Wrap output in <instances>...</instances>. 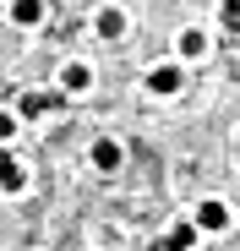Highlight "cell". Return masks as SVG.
<instances>
[{"instance_id": "cell-6", "label": "cell", "mask_w": 240, "mask_h": 251, "mask_svg": "<svg viewBox=\"0 0 240 251\" xmlns=\"http://www.w3.org/2000/svg\"><path fill=\"white\" fill-rule=\"evenodd\" d=\"M60 88H66V93H88V88H93V71H88L82 60L66 66V71H60Z\"/></svg>"}, {"instance_id": "cell-2", "label": "cell", "mask_w": 240, "mask_h": 251, "mask_svg": "<svg viewBox=\"0 0 240 251\" xmlns=\"http://www.w3.org/2000/svg\"><path fill=\"white\" fill-rule=\"evenodd\" d=\"M180 82H186V76H180V66H153V71H147V88H153V93H164V99H169V93H180Z\"/></svg>"}, {"instance_id": "cell-12", "label": "cell", "mask_w": 240, "mask_h": 251, "mask_svg": "<svg viewBox=\"0 0 240 251\" xmlns=\"http://www.w3.org/2000/svg\"><path fill=\"white\" fill-rule=\"evenodd\" d=\"M11 137H17V115L0 109V142H11Z\"/></svg>"}, {"instance_id": "cell-7", "label": "cell", "mask_w": 240, "mask_h": 251, "mask_svg": "<svg viewBox=\"0 0 240 251\" xmlns=\"http://www.w3.org/2000/svg\"><path fill=\"white\" fill-rule=\"evenodd\" d=\"M164 246H169V251H191V246H196V224H191V219H180V224L164 235Z\"/></svg>"}, {"instance_id": "cell-8", "label": "cell", "mask_w": 240, "mask_h": 251, "mask_svg": "<svg viewBox=\"0 0 240 251\" xmlns=\"http://www.w3.org/2000/svg\"><path fill=\"white\" fill-rule=\"evenodd\" d=\"M93 33H98V38H120V33H126V17H120V11L109 6V11H98V22H93Z\"/></svg>"}, {"instance_id": "cell-4", "label": "cell", "mask_w": 240, "mask_h": 251, "mask_svg": "<svg viewBox=\"0 0 240 251\" xmlns=\"http://www.w3.org/2000/svg\"><path fill=\"white\" fill-rule=\"evenodd\" d=\"M11 22L17 27H38L44 22V0H11Z\"/></svg>"}, {"instance_id": "cell-1", "label": "cell", "mask_w": 240, "mask_h": 251, "mask_svg": "<svg viewBox=\"0 0 240 251\" xmlns=\"http://www.w3.org/2000/svg\"><path fill=\"white\" fill-rule=\"evenodd\" d=\"M191 224H196V235H202V229H208V235H213V229H229V207H224L218 197H208L202 207H196V219H191Z\"/></svg>"}, {"instance_id": "cell-10", "label": "cell", "mask_w": 240, "mask_h": 251, "mask_svg": "<svg viewBox=\"0 0 240 251\" xmlns=\"http://www.w3.org/2000/svg\"><path fill=\"white\" fill-rule=\"evenodd\" d=\"M202 50H208V38L196 33V27H186V33H180V55H202Z\"/></svg>"}, {"instance_id": "cell-3", "label": "cell", "mask_w": 240, "mask_h": 251, "mask_svg": "<svg viewBox=\"0 0 240 251\" xmlns=\"http://www.w3.org/2000/svg\"><path fill=\"white\" fill-rule=\"evenodd\" d=\"M22 186H27V170L11 153H0V191H22Z\"/></svg>"}, {"instance_id": "cell-9", "label": "cell", "mask_w": 240, "mask_h": 251, "mask_svg": "<svg viewBox=\"0 0 240 251\" xmlns=\"http://www.w3.org/2000/svg\"><path fill=\"white\" fill-rule=\"evenodd\" d=\"M55 104H60L55 93H22V115H27V120H33V115H44V109H55Z\"/></svg>"}, {"instance_id": "cell-5", "label": "cell", "mask_w": 240, "mask_h": 251, "mask_svg": "<svg viewBox=\"0 0 240 251\" xmlns=\"http://www.w3.org/2000/svg\"><path fill=\"white\" fill-rule=\"evenodd\" d=\"M93 170H104V175H109V170H120V142H109V137H98V142H93Z\"/></svg>"}, {"instance_id": "cell-11", "label": "cell", "mask_w": 240, "mask_h": 251, "mask_svg": "<svg viewBox=\"0 0 240 251\" xmlns=\"http://www.w3.org/2000/svg\"><path fill=\"white\" fill-rule=\"evenodd\" d=\"M218 11H224V27L235 33V27H240V0H224V6H218Z\"/></svg>"}]
</instances>
